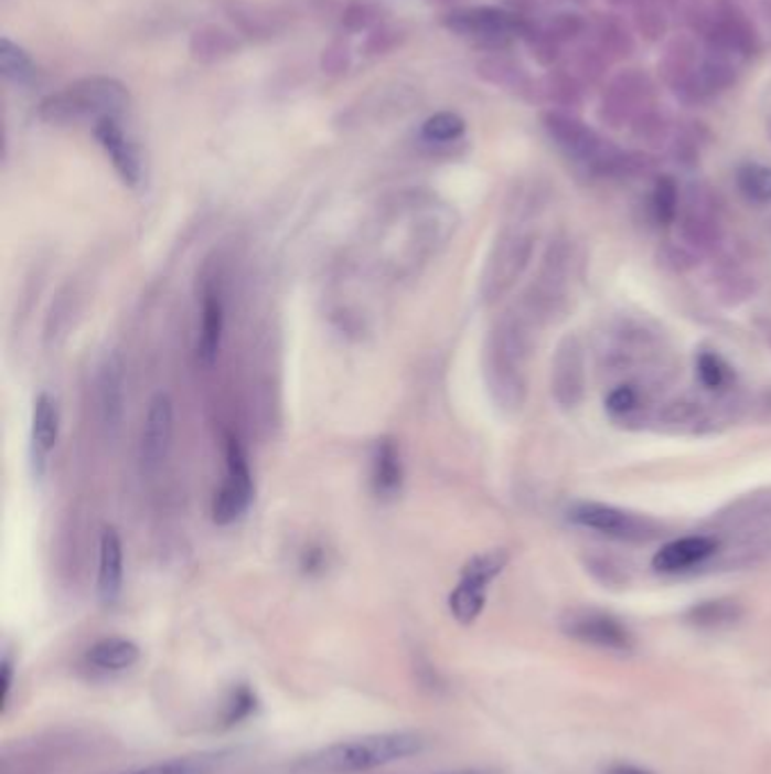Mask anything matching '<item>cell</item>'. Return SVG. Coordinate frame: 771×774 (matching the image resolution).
Returning a JSON list of instances; mask_svg holds the SVG:
<instances>
[{"label": "cell", "instance_id": "obj_1", "mask_svg": "<svg viewBox=\"0 0 771 774\" xmlns=\"http://www.w3.org/2000/svg\"><path fill=\"white\" fill-rule=\"evenodd\" d=\"M426 739L417 732H383L340 741L299 761L303 774H353L376 770L424 752Z\"/></svg>", "mask_w": 771, "mask_h": 774}, {"label": "cell", "instance_id": "obj_2", "mask_svg": "<svg viewBox=\"0 0 771 774\" xmlns=\"http://www.w3.org/2000/svg\"><path fill=\"white\" fill-rule=\"evenodd\" d=\"M129 109V88L107 75H90L66 84L55 94L45 96L36 114L49 125H73L82 120L120 118Z\"/></svg>", "mask_w": 771, "mask_h": 774}, {"label": "cell", "instance_id": "obj_3", "mask_svg": "<svg viewBox=\"0 0 771 774\" xmlns=\"http://www.w3.org/2000/svg\"><path fill=\"white\" fill-rule=\"evenodd\" d=\"M527 356L529 336L521 320H503L495 325L486 340L484 374L493 401L507 413H518L527 399Z\"/></svg>", "mask_w": 771, "mask_h": 774}, {"label": "cell", "instance_id": "obj_4", "mask_svg": "<svg viewBox=\"0 0 771 774\" xmlns=\"http://www.w3.org/2000/svg\"><path fill=\"white\" fill-rule=\"evenodd\" d=\"M568 519L579 528L629 543H647L663 534V526L656 519L604 503H577L568 510Z\"/></svg>", "mask_w": 771, "mask_h": 774}, {"label": "cell", "instance_id": "obj_5", "mask_svg": "<svg viewBox=\"0 0 771 774\" xmlns=\"http://www.w3.org/2000/svg\"><path fill=\"white\" fill-rule=\"evenodd\" d=\"M226 478L213 498V521L217 526H229L238 521L254 500V478L247 463L243 444L226 435Z\"/></svg>", "mask_w": 771, "mask_h": 774}, {"label": "cell", "instance_id": "obj_6", "mask_svg": "<svg viewBox=\"0 0 771 774\" xmlns=\"http://www.w3.org/2000/svg\"><path fill=\"white\" fill-rule=\"evenodd\" d=\"M534 252L532 234H505L495 243L484 277H482V297L491 304L497 301L512 286L521 279Z\"/></svg>", "mask_w": 771, "mask_h": 774}, {"label": "cell", "instance_id": "obj_7", "mask_svg": "<svg viewBox=\"0 0 771 774\" xmlns=\"http://www.w3.org/2000/svg\"><path fill=\"white\" fill-rule=\"evenodd\" d=\"M561 632L579 644L611 653H631L636 648V639H633L629 627L613 614L600 609L566 612L561 618Z\"/></svg>", "mask_w": 771, "mask_h": 774}, {"label": "cell", "instance_id": "obj_8", "mask_svg": "<svg viewBox=\"0 0 771 774\" xmlns=\"http://www.w3.org/2000/svg\"><path fill=\"white\" fill-rule=\"evenodd\" d=\"M443 28L452 34L480 43H507L525 32L521 17L501 8H464L443 17Z\"/></svg>", "mask_w": 771, "mask_h": 774}, {"label": "cell", "instance_id": "obj_9", "mask_svg": "<svg viewBox=\"0 0 771 774\" xmlns=\"http://www.w3.org/2000/svg\"><path fill=\"white\" fill-rule=\"evenodd\" d=\"M550 392L564 410H572L586 394V349L579 336L568 333L557 344L550 365Z\"/></svg>", "mask_w": 771, "mask_h": 774}, {"label": "cell", "instance_id": "obj_10", "mask_svg": "<svg viewBox=\"0 0 771 774\" xmlns=\"http://www.w3.org/2000/svg\"><path fill=\"white\" fill-rule=\"evenodd\" d=\"M174 439V403L170 394L157 392L150 399L141 433V469L154 476L165 465Z\"/></svg>", "mask_w": 771, "mask_h": 774}, {"label": "cell", "instance_id": "obj_11", "mask_svg": "<svg viewBox=\"0 0 771 774\" xmlns=\"http://www.w3.org/2000/svg\"><path fill=\"white\" fill-rule=\"evenodd\" d=\"M94 136L109 157L114 170L125 181L129 189H136L143 179V163L141 155L136 150L133 141L127 136V131L120 125V118H103L94 125Z\"/></svg>", "mask_w": 771, "mask_h": 774}, {"label": "cell", "instance_id": "obj_12", "mask_svg": "<svg viewBox=\"0 0 771 774\" xmlns=\"http://www.w3.org/2000/svg\"><path fill=\"white\" fill-rule=\"evenodd\" d=\"M98 413L105 435L114 439L125 417V365L116 351L105 358L98 374Z\"/></svg>", "mask_w": 771, "mask_h": 774}, {"label": "cell", "instance_id": "obj_13", "mask_svg": "<svg viewBox=\"0 0 771 774\" xmlns=\"http://www.w3.org/2000/svg\"><path fill=\"white\" fill-rule=\"evenodd\" d=\"M717 549L719 541L713 534H688L661 545V551H656L652 560V566L658 573H682L704 564L717 553Z\"/></svg>", "mask_w": 771, "mask_h": 774}, {"label": "cell", "instance_id": "obj_14", "mask_svg": "<svg viewBox=\"0 0 771 774\" xmlns=\"http://www.w3.org/2000/svg\"><path fill=\"white\" fill-rule=\"evenodd\" d=\"M60 405L57 399L49 392H41L34 399L32 407V431H30V442H32V463L36 467V474L41 476L45 469V460L53 453L60 439Z\"/></svg>", "mask_w": 771, "mask_h": 774}, {"label": "cell", "instance_id": "obj_15", "mask_svg": "<svg viewBox=\"0 0 771 774\" xmlns=\"http://www.w3.org/2000/svg\"><path fill=\"white\" fill-rule=\"evenodd\" d=\"M122 541L114 528H105L98 553V596L105 605H114L122 591Z\"/></svg>", "mask_w": 771, "mask_h": 774}, {"label": "cell", "instance_id": "obj_16", "mask_svg": "<svg viewBox=\"0 0 771 774\" xmlns=\"http://www.w3.org/2000/svg\"><path fill=\"white\" fill-rule=\"evenodd\" d=\"M224 338V304L217 293L208 290L202 301V325L195 342V353L200 365L211 368L219 356Z\"/></svg>", "mask_w": 771, "mask_h": 774}, {"label": "cell", "instance_id": "obj_17", "mask_svg": "<svg viewBox=\"0 0 771 774\" xmlns=\"http://www.w3.org/2000/svg\"><path fill=\"white\" fill-rule=\"evenodd\" d=\"M141 648L131 639H122V636H109V639L98 642L90 646L86 653V661L105 672H120L139 664Z\"/></svg>", "mask_w": 771, "mask_h": 774}, {"label": "cell", "instance_id": "obj_18", "mask_svg": "<svg viewBox=\"0 0 771 774\" xmlns=\"http://www.w3.org/2000/svg\"><path fill=\"white\" fill-rule=\"evenodd\" d=\"M372 485L378 496L389 498L400 491L403 485V463L398 446L392 439H381L372 458Z\"/></svg>", "mask_w": 771, "mask_h": 774}, {"label": "cell", "instance_id": "obj_19", "mask_svg": "<svg viewBox=\"0 0 771 774\" xmlns=\"http://www.w3.org/2000/svg\"><path fill=\"white\" fill-rule=\"evenodd\" d=\"M486 589L484 584H478L473 580L460 577L458 586L450 591L448 596V609L460 625H471L480 618L486 605Z\"/></svg>", "mask_w": 771, "mask_h": 774}, {"label": "cell", "instance_id": "obj_20", "mask_svg": "<svg viewBox=\"0 0 771 774\" xmlns=\"http://www.w3.org/2000/svg\"><path fill=\"white\" fill-rule=\"evenodd\" d=\"M0 73L17 86H32L39 77V68L30 53L10 36L0 39Z\"/></svg>", "mask_w": 771, "mask_h": 774}, {"label": "cell", "instance_id": "obj_21", "mask_svg": "<svg viewBox=\"0 0 771 774\" xmlns=\"http://www.w3.org/2000/svg\"><path fill=\"white\" fill-rule=\"evenodd\" d=\"M742 616L740 603L731 598H717V601H704L699 605H693L686 612V623L699 629H721L738 623Z\"/></svg>", "mask_w": 771, "mask_h": 774}, {"label": "cell", "instance_id": "obj_22", "mask_svg": "<svg viewBox=\"0 0 771 774\" xmlns=\"http://www.w3.org/2000/svg\"><path fill=\"white\" fill-rule=\"evenodd\" d=\"M224 761V754L208 752V754H193V756H179L161 763L146 765L141 770H133L129 774H211L219 763Z\"/></svg>", "mask_w": 771, "mask_h": 774}, {"label": "cell", "instance_id": "obj_23", "mask_svg": "<svg viewBox=\"0 0 771 774\" xmlns=\"http://www.w3.org/2000/svg\"><path fill=\"white\" fill-rule=\"evenodd\" d=\"M740 193L753 204L771 202V168L762 163H745L736 174Z\"/></svg>", "mask_w": 771, "mask_h": 774}, {"label": "cell", "instance_id": "obj_24", "mask_svg": "<svg viewBox=\"0 0 771 774\" xmlns=\"http://www.w3.org/2000/svg\"><path fill=\"white\" fill-rule=\"evenodd\" d=\"M510 564V553L505 549H493V551H484L475 558H471L464 569L462 575L464 580H473L478 584L489 586L497 575L505 571V566Z\"/></svg>", "mask_w": 771, "mask_h": 774}, {"label": "cell", "instance_id": "obj_25", "mask_svg": "<svg viewBox=\"0 0 771 774\" xmlns=\"http://www.w3.org/2000/svg\"><path fill=\"white\" fill-rule=\"evenodd\" d=\"M464 131L467 123L456 112H439L421 125V136L428 144H452L462 139Z\"/></svg>", "mask_w": 771, "mask_h": 774}, {"label": "cell", "instance_id": "obj_26", "mask_svg": "<svg viewBox=\"0 0 771 774\" xmlns=\"http://www.w3.org/2000/svg\"><path fill=\"white\" fill-rule=\"evenodd\" d=\"M650 209H652V218L667 226L676 220L678 215V189L674 184L672 177H658L654 191H652V200H650Z\"/></svg>", "mask_w": 771, "mask_h": 774}, {"label": "cell", "instance_id": "obj_27", "mask_svg": "<svg viewBox=\"0 0 771 774\" xmlns=\"http://www.w3.org/2000/svg\"><path fill=\"white\" fill-rule=\"evenodd\" d=\"M697 374H699L702 385L708 388V390H721L729 381L727 362H724L717 353H710V351H704L697 358Z\"/></svg>", "mask_w": 771, "mask_h": 774}, {"label": "cell", "instance_id": "obj_28", "mask_svg": "<svg viewBox=\"0 0 771 774\" xmlns=\"http://www.w3.org/2000/svg\"><path fill=\"white\" fill-rule=\"evenodd\" d=\"M256 693L247 687V685H240L234 689L229 702H226L224 707V724H238L243 722L245 718H249L254 711H256Z\"/></svg>", "mask_w": 771, "mask_h": 774}, {"label": "cell", "instance_id": "obj_29", "mask_svg": "<svg viewBox=\"0 0 771 774\" xmlns=\"http://www.w3.org/2000/svg\"><path fill=\"white\" fill-rule=\"evenodd\" d=\"M641 405V394L633 385H618L607 396V410L615 417H624Z\"/></svg>", "mask_w": 771, "mask_h": 774}, {"label": "cell", "instance_id": "obj_30", "mask_svg": "<svg viewBox=\"0 0 771 774\" xmlns=\"http://www.w3.org/2000/svg\"><path fill=\"white\" fill-rule=\"evenodd\" d=\"M604 774H654V772L639 767V765H631V763H615V765L607 767Z\"/></svg>", "mask_w": 771, "mask_h": 774}, {"label": "cell", "instance_id": "obj_31", "mask_svg": "<svg viewBox=\"0 0 771 774\" xmlns=\"http://www.w3.org/2000/svg\"><path fill=\"white\" fill-rule=\"evenodd\" d=\"M10 687H12V661L10 657H6L3 659V700H8Z\"/></svg>", "mask_w": 771, "mask_h": 774}, {"label": "cell", "instance_id": "obj_32", "mask_svg": "<svg viewBox=\"0 0 771 774\" xmlns=\"http://www.w3.org/2000/svg\"><path fill=\"white\" fill-rule=\"evenodd\" d=\"M441 774H493L489 770H478V767H469V770H456V772H441Z\"/></svg>", "mask_w": 771, "mask_h": 774}, {"label": "cell", "instance_id": "obj_33", "mask_svg": "<svg viewBox=\"0 0 771 774\" xmlns=\"http://www.w3.org/2000/svg\"><path fill=\"white\" fill-rule=\"evenodd\" d=\"M769 344H771V333H769Z\"/></svg>", "mask_w": 771, "mask_h": 774}]
</instances>
